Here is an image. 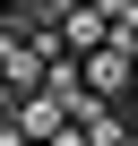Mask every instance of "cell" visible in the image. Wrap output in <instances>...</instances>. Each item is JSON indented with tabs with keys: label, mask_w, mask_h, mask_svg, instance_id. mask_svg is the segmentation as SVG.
<instances>
[{
	"label": "cell",
	"mask_w": 138,
	"mask_h": 146,
	"mask_svg": "<svg viewBox=\"0 0 138 146\" xmlns=\"http://www.w3.org/2000/svg\"><path fill=\"white\" fill-rule=\"evenodd\" d=\"M0 146H17V120H0Z\"/></svg>",
	"instance_id": "obj_6"
},
{
	"label": "cell",
	"mask_w": 138,
	"mask_h": 146,
	"mask_svg": "<svg viewBox=\"0 0 138 146\" xmlns=\"http://www.w3.org/2000/svg\"><path fill=\"white\" fill-rule=\"evenodd\" d=\"M26 9H43V0H9V17H26Z\"/></svg>",
	"instance_id": "obj_5"
},
{
	"label": "cell",
	"mask_w": 138,
	"mask_h": 146,
	"mask_svg": "<svg viewBox=\"0 0 138 146\" xmlns=\"http://www.w3.org/2000/svg\"><path fill=\"white\" fill-rule=\"evenodd\" d=\"M17 146H52V137H17Z\"/></svg>",
	"instance_id": "obj_7"
},
{
	"label": "cell",
	"mask_w": 138,
	"mask_h": 146,
	"mask_svg": "<svg viewBox=\"0 0 138 146\" xmlns=\"http://www.w3.org/2000/svg\"><path fill=\"white\" fill-rule=\"evenodd\" d=\"M69 120L86 129V146H121V137H129V112L104 103V95H78V103H69Z\"/></svg>",
	"instance_id": "obj_2"
},
{
	"label": "cell",
	"mask_w": 138,
	"mask_h": 146,
	"mask_svg": "<svg viewBox=\"0 0 138 146\" xmlns=\"http://www.w3.org/2000/svg\"><path fill=\"white\" fill-rule=\"evenodd\" d=\"M9 103H17V86H9V78H0V120H9Z\"/></svg>",
	"instance_id": "obj_3"
},
{
	"label": "cell",
	"mask_w": 138,
	"mask_h": 146,
	"mask_svg": "<svg viewBox=\"0 0 138 146\" xmlns=\"http://www.w3.org/2000/svg\"><path fill=\"white\" fill-rule=\"evenodd\" d=\"M9 120H17V137H60V129H69V103H60L52 86H26V95L9 103Z\"/></svg>",
	"instance_id": "obj_1"
},
{
	"label": "cell",
	"mask_w": 138,
	"mask_h": 146,
	"mask_svg": "<svg viewBox=\"0 0 138 146\" xmlns=\"http://www.w3.org/2000/svg\"><path fill=\"white\" fill-rule=\"evenodd\" d=\"M121 112H129V129H138V86H129V95H121Z\"/></svg>",
	"instance_id": "obj_4"
}]
</instances>
